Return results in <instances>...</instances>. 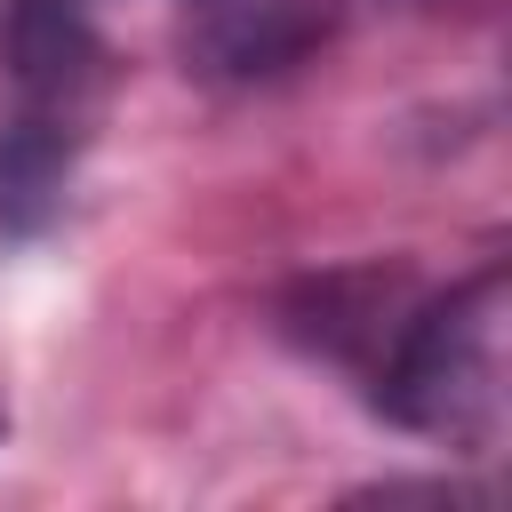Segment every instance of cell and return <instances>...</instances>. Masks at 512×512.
Masks as SVG:
<instances>
[{"label": "cell", "mask_w": 512, "mask_h": 512, "mask_svg": "<svg viewBox=\"0 0 512 512\" xmlns=\"http://www.w3.org/2000/svg\"><path fill=\"white\" fill-rule=\"evenodd\" d=\"M376 408L416 432H448L464 448L496 440V416H504V280L496 272L400 320L392 360L376 376Z\"/></svg>", "instance_id": "cell-1"}, {"label": "cell", "mask_w": 512, "mask_h": 512, "mask_svg": "<svg viewBox=\"0 0 512 512\" xmlns=\"http://www.w3.org/2000/svg\"><path fill=\"white\" fill-rule=\"evenodd\" d=\"M0 56H8V72H16L24 88L64 96V88L88 80L96 40H88V24H80L64 0H8V16H0Z\"/></svg>", "instance_id": "cell-2"}, {"label": "cell", "mask_w": 512, "mask_h": 512, "mask_svg": "<svg viewBox=\"0 0 512 512\" xmlns=\"http://www.w3.org/2000/svg\"><path fill=\"white\" fill-rule=\"evenodd\" d=\"M56 192H64V144L32 120V128H16V136L0 144V216L32 232V224L56 208Z\"/></svg>", "instance_id": "cell-3"}]
</instances>
